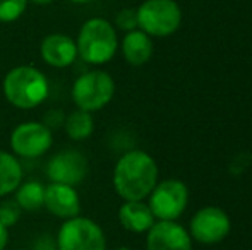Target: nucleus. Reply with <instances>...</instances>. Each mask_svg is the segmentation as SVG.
<instances>
[{"mask_svg": "<svg viewBox=\"0 0 252 250\" xmlns=\"http://www.w3.org/2000/svg\"><path fill=\"white\" fill-rule=\"evenodd\" d=\"M158 184V167L144 151H129L115 165L113 187L124 200H143Z\"/></svg>", "mask_w": 252, "mask_h": 250, "instance_id": "nucleus-1", "label": "nucleus"}, {"mask_svg": "<svg viewBox=\"0 0 252 250\" xmlns=\"http://www.w3.org/2000/svg\"><path fill=\"white\" fill-rule=\"evenodd\" d=\"M48 89L47 77L36 67H14L3 77V94L7 101L21 110L40 107L47 100Z\"/></svg>", "mask_w": 252, "mask_h": 250, "instance_id": "nucleus-2", "label": "nucleus"}, {"mask_svg": "<svg viewBox=\"0 0 252 250\" xmlns=\"http://www.w3.org/2000/svg\"><path fill=\"white\" fill-rule=\"evenodd\" d=\"M77 55L91 65L110 62L117 54L119 38L117 31L103 17H93L81 26L76 40Z\"/></svg>", "mask_w": 252, "mask_h": 250, "instance_id": "nucleus-3", "label": "nucleus"}, {"mask_svg": "<svg viewBox=\"0 0 252 250\" xmlns=\"http://www.w3.org/2000/svg\"><path fill=\"white\" fill-rule=\"evenodd\" d=\"M115 81L105 70H90L74 81L72 100L79 110L98 111L112 101Z\"/></svg>", "mask_w": 252, "mask_h": 250, "instance_id": "nucleus-4", "label": "nucleus"}, {"mask_svg": "<svg viewBox=\"0 0 252 250\" xmlns=\"http://www.w3.org/2000/svg\"><path fill=\"white\" fill-rule=\"evenodd\" d=\"M182 23V10L175 0H144L137 9V26L150 36H170Z\"/></svg>", "mask_w": 252, "mask_h": 250, "instance_id": "nucleus-5", "label": "nucleus"}, {"mask_svg": "<svg viewBox=\"0 0 252 250\" xmlns=\"http://www.w3.org/2000/svg\"><path fill=\"white\" fill-rule=\"evenodd\" d=\"M59 250H105L106 238L101 226L90 218L65 220L57 235Z\"/></svg>", "mask_w": 252, "mask_h": 250, "instance_id": "nucleus-6", "label": "nucleus"}, {"mask_svg": "<svg viewBox=\"0 0 252 250\" xmlns=\"http://www.w3.org/2000/svg\"><path fill=\"white\" fill-rule=\"evenodd\" d=\"M189 202L187 185L180 180H165L156 184L150 194V209L159 221H175L182 216Z\"/></svg>", "mask_w": 252, "mask_h": 250, "instance_id": "nucleus-7", "label": "nucleus"}, {"mask_svg": "<svg viewBox=\"0 0 252 250\" xmlns=\"http://www.w3.org/2000/svg\"><path fill=\"white\" fill-rule=\"evenodd\" d=\"M232 230L230 218L221 207L208 206L197 211L190 220V238L199 244L213 245L220 244L228 237Z\"/></svg>", "mask_w": 252, "mask_h": 250, "instance_id": "nucleus-8", "label": "nucleus"}, {"mask_svg": "<svg viewBox=\"0 0 252 250\" xmlns=\"http://www.w3.org/2000/svg\"><path fill=\"white\" fill-rule=\"evenodd\" d=\"M52 142V130L40 122H24L10 134V147L21 158L41 156L50 149Z\"/></svg>", "mask_w": 252, "mask_h": 250, "instance_id": "nucleus-9", "label": "nucleus"}, {"mask_svg": "<svg viewBox=\"0 0 252 250\" xmlns=\"http://www.w3.org/2000/svg\"><path fill=\"white\" fill-rule=\"evenodd\" d=\"M47 175L53 184L79 185L88 175V160L76 149L60 151L47 165Z\"/></svg>", "mask_w": 252, "mask_h": 250, "instance_id": "nucleus-10", "label": "nucleus"}, {"mask_svg": "<svg viewBox=\"0 0 252 250\" xmlns=\"http://www.w3.org/2000/svg\"><path fill=\"white\" fill-rule=\"evenodd\" d=\"M146 250H192V242L182 224L158 221L148 230Z\"/></svg>", "mask_w": 252, "mask_h": 250, "instance_id": "nucleus-11", "label": "nucleus"}, {"mask_svg": "<svg viewBox=\"0 0 252 250\" xmlns=\"http://www.w3.org/2000/svg\"><path fill=\"white\" fill-rule=\"evenodd\" d=\"M43 206L48 209V213L62 220L79 216L81 200L76 189L72 185L65 184H52L45 187V202Z\"/></svg>", "mask_w": 252, "mask_h": 250, "instance_id": "nucleus-12", "label": "nucleus"}, {"mask_svg": "<svg viewBox=\"0 0 252 250\" xmlns=\"http://www.w3.org/2000/svg\"><path fill=\"white\" fill-rule=\"evenodd\" d=\"M40 55L48 65L57 67V69H65L70 63H74L77 57L76 41L62 33L47 34L41 40Z\"/></svg>", "mask_w": 252, "mask_h": 250, "instance_id": "nucleus-13", "label": "nucleus"}, {"mask_svg": "<svg viewBox=\"0 0 252 250\" xmlns=\"http://www.w3.org/2000/svg\"><path fill=\"white\" fill-rule=\"evenodd\" d=\"M119 220L126 230L132 233H144L155 224L156 218L143 200H126L119 209Z\"/></svg>", "mask_w": 252, "mask_h": 250, "instance_id": "nucleus-14", "label": "nucleus"}, {"mask_svg": "<svg viewBox=\"0 0 252 250\" xmlns=\"http://www.w3.org/2000/svg\"><path fill=\"white\" fill-rule=\"evenodd\" d=\"M122 55L130 65H144L153 55L151 36L141 29L129 31L122 40Z\"/></svg>", "mask_w": 252, "mask_h": 250, "instance_id": "nucleus-15", "label": "nucleus"}, {"mask_svg": "<svg viewBox=\"0 0 252 250\" xmlns=\"http://www.w3.org/2000/svg\"><path fill=\"white\" fill-rule=\"evenodd\" d=\"M23 180V168L16 156L0 151V197L16 192Z\"/></svg>", "mask_w": 252, "mask_h": 250, "instance_id": "nucleus-16", "label": "nucleus"}, {"mask_svg": "<svg viewBox=\"0 0 252 250\" xmlns=\"http://www.w3.org/2000/svg\"><path fill=\"white\" fill-rule=\"evenodd\" d=\"M45 202V187L40 182H26L16 189V204L24 211H40Z\"/></svg>", "mask_w": 252, "mask_h": 250, "instance_id": "nucleus-17", "label": "nucleus"}, {"mask_svg": "<svg viewBox=\"0 0 252 250\" xmlns=\"http://www.w3.org/2000/svg\"><path fill=\"white\" fill-rule=\"evenodd\" d=\"M65 134L74 140H83L86 137H90L93 134L94 129V120L91 117L90 111H84L77 108L74 113H70L65 118V124H63Z\"/></svg>", "mask_w": 252, "mask_h": 250, "instance_id": "nucleus-18", "label": "nucleus"}, {"mask_svg": "<svg viewBox=\"0 0 252 250\" xmlns=\"http://www.w3.org/2000/svg\"><path fill=\"white\" fill-rule=\"evenodd\" d=\"M28 0H0V23H14L26 12Z\"/></svg>", "mask_w": 252, "mask_h": 250, "instance_id": "nucleus-19", "label": "nucleus"}, {"mask_svg": "<svg viewBox=\"0 0 252 250\" xmlns=\"http://www.w3.org/2000/svg\"><path fill=\"white\" fill-rule=\"evenodd\" d=\"M115 26L122 31H134L137 29V9H122L115 17Z\"/></svg>", "mask_w": 252, "mask_h": 250, "instance_id": "nucleus-20", "label": "nucleus"}, {"mask_svg": "<svg viewBox=\"0 0 252 250\" xmlns=\"http://www.w3.org/2000/svg\"><path fill=\"white\" fill-rule=\"evenodd\" d=\"M19 209L16 202H3L0 206V223L5 224V226H10L17 221L19 218Z\"/></svg>", "mask_w": 252, "mask_h": 250, "instance_id": "nucleus-21", "label": "nucleus"}, {"mask_svg": "<svg viewBox=\"0 0 252 250\" xmlns=\"http://www.w3.org/2000/svg\"><path fill=\"white\" fill-rule=\"evenodd\" d=\"M7 242H9V230H7L5 224L0 223V250L5 249Z\"/></svg>", "mask_w": 252, "mask_h": 250, "instance_id": "nucleus-22", "label": "nucleus"}, {"mask_svg": "<svg viewBox=\"0 0 252 250\" xmlns=\"http://www.w3.org/2000/svg\"><path fill=\"white\" fill-rule=\"evenodd\" d=\"M28 2H33V3H36V5H48L53 0H28Z\"/></svg>", "mask_w": 252, "mask_h": 250, "instance_id": "nucleus-23", "label": "nucleus"}, {"mask_svg": "<svg viewBox=\"0 0 252 250\" xmlns=\"http://www.w3.org/2000/svg\"><path fill=\"white\" fill-rule=\"evenodd\" d=\"M70 2H74V3H90V2H93V0H70Z\"/></svg>", "mask_w": 252, "mask_h": 250, "instance_id": "nucleus-24", "label": "nucleus"}, {"mask_svg": "<svg viewBox=\"0 0 252 250\" xmlns=\"http://www.w3.org/2000/svg\"><path fill=\"white\" fill-rule=\"evenodd\" d=\"M115 250H132V249H129V247H120V249H115Z\"/></svg>", "mask_w": 252, "mask_h": 250, "instance_id": "nucleus-25", "label": "nucleus"}]
</instances>
